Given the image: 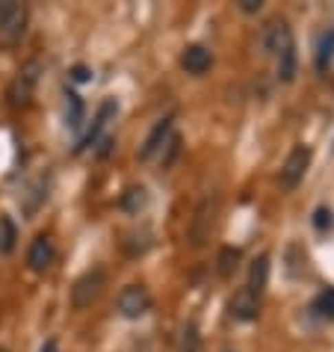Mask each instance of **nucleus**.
I'll use <instances>...</instances> for the list:
<instances>
[{"label": "nucleus", "instance_id": "obj_20", "mask_svg": "<svg viewBox=\"0 0 334 352\" xmlns=\"http://www.w3.org/2000/svg\"><path fill=\"white\" fill-rule=\"evenodd\" d=\"M68 98V128H80L83 122V101L77 92H65Z\"/></svg>", "mask_w": 334, "mask_h": 352}, {"label": "nucleus", "instance_id": "obj_1", "mask_svg": "<svg viewBox=\"0 0 334 352\" xmlns=\"http://www.w3.org/2000/svg\"><path fill=\"white\" fill-rule=\"evenodd\" d=\"M107 285V272L101 267H95V270H86L80 278L74 281V287H71V305L77 311H83V308H89L92 302L101 296V290Z\"/></svg>", "mask_w": 334, "mask_h": 352}, {"label": "nucleus", "instance_id": "obj_4", "mask_svg": "<svg viewBox=\"0 0 334 352\" xmlns=\"http://www.w3.org/2000/svg\"><path fill=\"white\" fill-rule=\"evenodd\" d=\"M151 311V293L145 285H127L119 293V314L124 320H140Z\"/></svg>", "mask_w": 334, "mask_h": 352}, {"label": "nucleus", "instance_id": "obj_16", "mask_svg": "<svg viewBox=\"0 0 334 352\" xmlns=\"http://www.w3.org/2000/svg\"><path fill=\"white\" fill-rule=\"evenodd\" d=\"M293 77H296V45L287 47L284 54H278V80L293 83Z\"/></svg>", "mask_w": 334, "mask_h": 352}, {"label": "nucleus", "instance_id": "obj_12", "mask_svg": "<svg viewBox=\"0 0 334 352\" xmlns=\"http://www.w3.org/2000/svg\"><path fill=\"white\" fill-rule=\"evenodd\" d=\"M213 213H216V201L204 199V201H201V208L195 210V219H192V231H190L192 246H204V240L210 237V228H213Z\"/></svg>", "mask_w": 334, "mask_h": 352}, {"label": "nucleus", "instance_id": "obj_8", "mask_svg": "<svg viewBox=\"0 0 334 352\" xmlns=\"http://www.w3.org/2000/svg\"><path fill=\"white\" fill-rule=\"evenodd\" d=\"M228 311H231V317L237 322L258 320V314H260V296H258V293H252L249 287H240L237 293H234V299L228 302Z\"/></svg>", "mask_w": 334, "mask_h": 352}, {"label": "nucleus", "instance_id": "obj_13", "mask_svg": "<svg viewBox=\"0 0 334 352\" xmlns=\"http://www.w3.org/2000/svg\"><path fill=\"white\" fill-rule=\"evenodd\" d=\"M267 278H269V255H260V258H254L252 263V276H249V287L252 293H263V287H267Z\"/></svg>", "mask_w": 334, "mask_h": 352}, {"label": "nucleus", "instance_id": "obj_18", "mask_svg": "<svg viewBox=\"0 0 334 352\" xmlns=\"http://www.w3.org/2000/svg\"><path fill=\"white\" fill-rule=\"evenodd\" d=\"M313 311H317L322 320H334V287L320 290V296L313 299Z\"/></svg>", "mask_w": 334, "mask_h": 352}, {"label": "nucleus", "instance_id": "obj_21", "mask_svg": "<svg viewBox=\"0 0 334 352\" xmlns=\"http://www.w3.org/2000/svg\"><path fill=\"white\" fill-rule=\"evenodd\" d=\"M331 225H334L331 208H317V213H313V228H317V231H329Z\"/></svg>", "mask_w": 334, "mask_h": 352}, {"label": "nucleus", "instance_id": "obj_2", "mask_svg": "<svg viewBox=\"0 0 334 352\" xmlns=\"http://www.w3.org/2000/svg\"><path fill=\"white\" fill-rule=\"evenodd\" d=\"M311 148L308 145H296L290 154H287V160H284L281 166V175H278V184H281V190H296L302 178H304V172H308V166H311Z\"/></svg>", "mask_w": 334, "mask_h": 352}, {"label": "nucleus", "instance_id": "obj_7", "mask_svg": "<svg viewBox=\"0 0 334 352\" xmlns=\"http://www.w3.org/2000/svg\"><path fill=\"white\" fill-rule=\"evenodd\" d=\"M172 122H175L172 116H166V119L157 122L154 128H151V133L145 136L142 148L136 151V157H140V160H151L157 151H163V148H166V142H169V140H172V133H175V131H172V128H175Z\"/></svg>", "mask_w": 334, "mask_h": 352}, {"label": "nucleus", "instance_id": "obj_23", "mask_svg": "<svg viewBox=\"0 0 334 352\" xmlns=\"http://www.w3.org/2000/svg\"><path fill=\"white\" fill-rule=\"evenodd\" d=\"M237 6L243 9L245 15H254V12H260L263 3H260V0H237Z\"/></svg>", "mask_w": 334, "mask_h": 352}, {"label": "nucleus", "instance_id": "obj_19", "mask_svg": "<svg viewBox=\"0 0 334 352\" xmlns=\"http://www.w3.org/2000/svg\"><path fill=\"white\" fill-rule=\"evenodd\" d=\"M15 240H18V228H15V222L9 219V217H3L0 219V252H12L15 249Z\"/></svg>", "mask_w": 334, "mask_h": 352}, {"label": "nucleus", "instance_id": "obj_5", "mask_svg": "<svg viewBox=\"0 0 334 352\" xmlns=\"http://www.w3.org/2000/svg\"><path fill=\"white\" fill-rule=\"evenodd\" d=\"M27 27V6L15 0H0V38L15 42Z\"/></svg>", "mask_w": 334, "mask_h": 352}, {"label": "nucleus", "instance_id": "obj_6", "mask_svg": "<svg viewBox=\"0 0 334 352\" xmlns=\"http://www.w3.org/2000/svg\"><path fill=\"white\" fill-rule=\"evenodd\" d=\"M293 45H296V42H293V30H290V24L284 21V18H272V21H267V27H263V33H260L263 54L278 56V54H284Z\"/></svg>", "mask_w": 334, "mask_h": 352}, {"label": "nucleus", "instance_id": "obj_26", "mask_svg": "<svg viewBox=\"0 0 334 352\" xmlns=\"http://www.w3.org/2000/svg\"><path fill=\"white\" fill-rule=\"evenodd\" d=\"M0 352H9V349H0Z\"/></svg>", "mask_w": 334, "mask_h": 352}, {"label": "nucleus", "instance_id": "obj_25", "mask_svg": "<svg viewBox=\"0 0 334 352\" xmlns=\"http://www.w3.org/2000/svg\"><path fill=\"white\" fill-rule=\"evenodd\" d=\"M38 352H60V344H56V340L51 338V340H45L42 349H38Z\"/></svg>", "mask_w": 334, "mask_h": 352}, {"label": "nucleus", "instance_id": "obj_9", "mask_svg": "<svg viewBox=\"0 0 334 352\" xmlns=\"http://www.w3.org/2000/svg\"><path fill=\"white\" fill-rule=\"evenodd\" d=\"M54 255H56L54 237L51 234H38V237L30 243V252H27V267L33 272H45L54 263Z\"/></svg>", "mask_w": 334, "mask_h": 352}, {"label": "nucleus", "instance_id": "obj_11", "mask_svg": "<svg viewBox=\"0 0 334 352\" xmlns=\"http://www.w3.org/2000/svg\"><path fill=\"white\" fill-rule=\"evenodd\" d=\"M213 65V54L204 45H186L181 51V68L192 77H201Z\"/></svg>", "mask_w": 334, "mask_h": 352}, {"label": "nucleus", "instance_id": "obj_17", "mask_svg": "<svg viewBox=\"0 0 334 352\" xmlns=\"http://www.w3.org/2000/svg\"><path fill=\"white\" fill-rule=\"evenodd\" d=\"M331 63H334V30H329L317 45V68L320 72H326Z\"/></svg>", "mask_w": 334, "mask_h": 352}, {"label": "nucleus", "instance_id": "obj_22", "mask_svg": "<svg viewBox=\"0 0 334 352\" xmlns=\"http://www.w3.org/2000/svg\"><path fill=\"white\" fill-rule=\"evenodd\" d=\"M74 83H89L92 80V68L89 65H71V72H68Z\"/></svg>", "mask_w": 334, "mask_h": 352}, {"label": "nucleus", "instance_id": "obj_27", "mask_svg": "<svg viewBox=\"0 0 334 352\" xmlns=\"http://www.w3.org/2000/svg\"><path fill=\"white\" fill-rule=\"evenodd\" d=\"M225 352H231V349H225Z\"/></svg>", "mask_w": 334, "mask_h": 352}, {"label": "nucleus", "instance_id": "obj_10", "mask_svg": "<svg viewBox=\"0 0 334 352\" xmlns=\"http://www.w3.org/2000/svg\"><path fill=\"white\" fill-rule=\"evenodd\" d=\"M115 113H119V101H115V98H107V101L101 104V110H98V116H95V124L89 128V133H86L83 140L77 142V154L86 151V148H92V145L101 140V131L107 128V122H110Z\"/></svg>", "mask_w": 334, "mask_h": 352}, {"label": "nucleus", "instance_id": "obj_15", "mask_svg": "<svg viewBox=\"0 0 334 352\" xmlns=\"http://www.w3.org/2000/svg\"><path fill=\"white\" fill-rule=\"evenodd\" d=\"M119 204H122L124 213H140L145 204H148V192H145V187H127V190L122 192Z\"/></svg>", "mask_w": 334, "mask_h": 352}, {"label": "nucleus", "instance_id": "obj_3", "mask_svg": "<svg viewBox=\"0 0 334 352\" xmlns=\"http://www.w3.org/2000/svg\"><path fill=\"white\" fill-rule=\"evenodd\" d=\"M36 83H38V63L30 60L21 72L15 74V80L9 83V89H6L9 104L12 107H27L30 104V98H33V92H36Z\"/></svg>", "mask_w": 334, "mask_h": 352}, {"label": "nucleus", "instance_id": "obj_14", "mask_svg": "<svg viewBox=\"0 0 334 352\" xmlns=\"http://www.w3.org/2000/svg\"><path fill=\"white\" fill-rule=\"evenodd\" d=\"M240 261H243V252H240V249L225 246V249L219 252V258H216V272H219L222 278H231L234 272H237Z\"/></svg>", "mask_w": 334, "mask_h": 352}, {"label": "nucleus", "instance_id": "obj_24", "mask_svg": "<svg viewBox=\"0 0 334 352\" xmlns=\"http://www.w3.org/2000/svg\"><path fill=\"white\" fill-rule=\"evenodd\" d=\"M113 151V136H104L101 140V148H98V157H107Z\"/></svg>", "mask_w": 334, "mask_h": 352}]
</instances>
